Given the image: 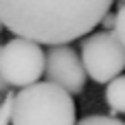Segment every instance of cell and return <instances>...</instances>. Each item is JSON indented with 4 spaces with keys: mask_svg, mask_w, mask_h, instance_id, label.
<instances>
[{
    "mask_svg": "<svg viewBox=\"0 0 125 125\" xmlns=\"http://www.w3.org/2000/svg\"><path fill=\"white\" fill-rule=\"evenodd\" d=\"M114 20H116V15L114 13H108L103 20H101V26L105 29V33H110V31H114Z\"/></svg>",
    "mask_w": 125,
    "mask_h": 125,
    "instance_id": "30bf717a",
    "label": "cell"
},
{
    "mask_svg": "<svg viewBox=\"0 0 125 125\" xmlns=\"http://www.w3.org/2000/svg\"><path fill=\"white\" fill-rule=\"evenodd\" d=\"M46 53L40 44L22 37H13L0 46V77L13 88H26L37 83L44 75Z\"/></svg>",
    "mask_w": 125,
    "mask_h": 125,
    "instance_id": "3957f363",
    "label": "cell"
},
{
    "mask_svg": "<svg viewBox=\"0 0 125 125\" xmlns=\"http://www.w3.org/2000/svg\"><path fill=\"white\" fill-rule=\"evenodd\" d=\"M44 73H46L48 83L62 88L70 97L81 94L83 88H86V70H83L81 57L68 44H64V46H51L46 51Z\"/></svg>",
    "mask_w": 125,
    "mask_h": 125,
    "instance_id": "5b68a950",
    "label": "cell"
},
{
    "mask_svg": "<svg viewBox=\"0 0 125 125\" xmlns=\"http://www.w3.org/2000/svg\"><path fill=\"white\" fill-rule=\"evenodd\" d=\"M81 64L92 81L110 83L125 70V48L112 33H90L81 40Z\"/></svg>",
    "mask_w": 125,
    "mask_h": 125,
    "instance_id": "277c9868",
    "label": "cell"
},
{
    "mask_svg": "<svg viewBox=\"0 0 125 125\" xmlns=\"http://www.w3.org/2000/svg\"><path fill=\"white\" fill-rule=\"evenodd\" d=\"M13 97L15 94H7L0 103V125H11V116H13Z\"/></svg>",
    "mask_w": 125,
    "mask_h": 125,
    "instance_id": "9c48e42d",
    "label": "cell"
},
{
    "mask_svg": "<svg viewBox=\"0 0 125 125\" xmlns=\"http://www.w3.org/2000/svg\"><path fill=\"white\" fill-rule=\"evenodd\" d=\"M114 15H116V20H114V31H112V35L123 44V48H125V4L119 7V11H116Z\"/></svg>",
    "mask_w": 125,
    "mask_h": 125,
    "instance_id": "52a82bcc",
    "label": "cell"
},
{
    "mask_svg": "<svg viewBox=\"0 0 125 125\" xmlns=\"http://www.w3.org/2000/svg\"><path fill=\"white\" fill-rule=\"evenodd\" d=\"M114 0H0V22L22 40L64 46L94 31Z\"/></svg>",
    "mask_w": 125,
    "mask_h": 125,
    "instance_id": "6da1fadb",
    "label": "cell"
},
{
    "mask_svg": "<svg viewBox=\"0 0 125 125\" xmlns=\"http://www.w3.org/2000/svg\"><path fill=\"white\" fill-rule=\"evenodd\" d=\"M105 101L114 114H125V75L112 79L105 88Z\"/></svg>",
    "mask_w": 125,
    "mask_h": 125,
    "instance_id": "8992f818",
    "label": "cell"
},
{
    "mask_svg": "<svg viewBox=\"0 0 125 125\" xmlns=\"http://www.w3.org/2000/svg\"><path fill=\"white\" fill-rule=\"evenodd\" d=\"M77 125H125L121 119H114V116H101V114H92V116H86L81 119Z\"/></svg>",
    "mask_w": 125,
    "mask_h": 125,
    "instance_id": "ba28073f",
    "label": "cell"
},
{
    "mask_svg": "<svg viewBox=\"0 0 125 125\" xmlns=\"http://www.w3.org/2000/svg\"><path fill=\"white\" fill-rule=\"evenodd\" d=\"M11 125H77L75 101L62 88L37 81L13 97Z\"/></svg>",
    "mask_w": 125,
    "mask_h": 125,
    "instance_id": "7a4b0ae2",
    "label": "cell"
},
{
    "mask_svg": "<svg viewBox=\"0 0 125 125\" xmlns=\"http://www.w3.org/2000/svg\"><path fill=\"white\" fill-rule=\"evenodd\" d=\"M2 29H4V24H2V22H0V33H2Z\"/></svg>",
    "mask_w": 125,
    "mask_h": 125,
    "instance_id": "7c38bea8",
    "label": "cell"
},
{
    "mask_svg": "<svg viewBox=\"0 0 125 125\" xmlns=\"http://www.w3.org/2000/svg\"><path fill=\"white\" fill-rule=\"evenodd\" d=\"M116 2H119V7H121V4H125V0H116Z\"/></svg>",
    "mask_w": 125,
    "mask_h": 125,
    "instance_id": "8fae6325",
    "label": "cell"
}]
</instances>
